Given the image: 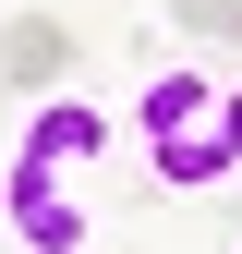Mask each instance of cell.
<instances>
[{
	"label": "cell",
	"mask_w": 242,
	"mask_h": 254,
	"mask_svg": "<svg viewBox=\"0 0 242 254\" xmlns=\"http://www.w3.org/2000/svg\"><path fill=\"white\" fill-rule=\"evenodd\" d=\"M97 145H109L97 97H37V121H24V157H37V170H85Z\"/></svg>",
	"instance_id": "277c9868"
},
{
	"label": "cell",
	"mask_w": 242,
	"mask_h": 254,
	"mask_svg": "<svg viewBox=\"0 0 242 254\" xmlns=\"http://www.w3.org/2000/svg\"><path fill=\"white\" fill-rule=\"evenodd\" d=\"M133 133H145V170L170 182V194H206V182L242 170V85L230 73H145L133 97Z\"/></svg>",
	"instance_id": "6da1fadb"
},
{
	"label": "cell",
	"mask_w": 242,
	"mask_h": 254,
	"mask_svg": "<svg viewBox=\"0 0 242 254\" xmlns=\"http://www.w3.org/2000/svg\"><path fill=\"white\" fill-rule=\"evenodd\" d=\"M230 254H242V242H230Z\"/></svg>",
	"instance_id": "52a82bcc"
},
{
	"label": "cell",
	"mask_w": 242,
	"mask_h": 254,
	"mask_svg": "<svg viewBox=\"0 0 242 254\" xmlns=\"http://www.w3.org/2000/svg\"><path fill=\"white\" fill-rule=\"evenodd\" d=\"M230 37H242V12H230Z\"/></svg>",
	"instance_id": "8992f818"
},
{
	"label": "cell",
	"mask_w": 242,
	"mask_h": 254,
	"mask_svg": "<svg viewBox=\"0 0 242 254\" xmlns=\"http://www.w3.org/2000/svg\"><path fill=\"white\" fill-rule=\"evenodd\" d=\"M230 12H242V0H170V24H182V37H230Z\"/></svg>",
	"instance_id": "5b68a950"
},
{
	"label": "cell",
	"mask_w": 242,
	"mask_h": 254,
	"mask_svg": "<svg viewBox=\"0 0 242 254\" xmlns=\"http://www.w3.org/2000/svg\"><path fill=\"white\" fill-rule=\"evenodd\" d=\"M60 73H73V24H60V12H12V24H0V85L60 97Z\"/></svg>",
	"instance_id": "3957f363"
},
{
	"label": "cell",
	"mask_w": 242,
	"mask_h": 254,
	"mask_svg": "<svg viewBox=\"0 0 242 254\" xmlns=\"http://www.w3.org/2000/svg\"><path fill=\"white\" fill-rule=\"evenodd\" d=\"M0 218L24 230V254H85V206L60 194V170H37V157H12V182H0Z\"/></svg>",
	"instance_id": "7a4b0ae2"
}]
</instances>
